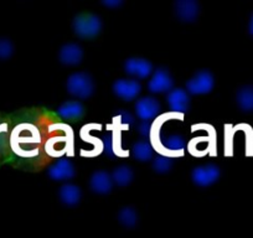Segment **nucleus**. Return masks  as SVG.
I'll list each match as a JSON object with an SVG mask.
<instances>
[{
  "label": "nucleus",
  "instance_id": "1",
  "mask_svg": "<svg viewBox=\"0 0 253 238\" xmlns=\"http://www.w3.org/2000/svg\"><path fill=\"white\" fill-rule=\"evenodd\" d=\"M103 24L101 18L93 13H80L72 20V30L80 39L91 40L101 34Z\"/></svg>",
  "mask_w": 253,
  "mask_h": 238
},
{
  "label": "nucleus",
  "instance_id": "2",
  "mask_svg": "<svg viewBox=\"0 0 253 238\" xmlns=\"http://www.w3.org/2000/svg\"><path fill=\"white\" fill-rule=\"evenodd\" d=\"M66 89L75 98L88 99L93 96L96 84L91 75L84 71H77L67 77Z\"/></svg>",
  "mask_w": 253,
  "mask_h": 238
},
{
  "label": "nucleus",
  "instance_id": "3",
  "mask_svg": "<svg viewBox=\"0 0 253 238\" xmlns=\"http://www.w3.org/2000/svg\"><path fill=\"white\" fill-rule=\"evenodd\" d=\"M186 92L194 96H203V94H209L212 92L215 87V77L212 72L209 70H200L194 76L190 77L185 83Z\"/></svg>",
  "mask_w": 253,
  "mask_h": 238
},
{
  "label": "nucleus",
  "instance_id": "4",
  "mask_svg": "<svg viewBox=\"0 0 253 238\" xmlns=\"http://www.w3.org/2000/svg\"><path fill=\"white\" fill-rule=\"evenodd\" d=\"M221 176L220 167L216 164H203L195 166L191 171V180L196 186L209 188L218 181Z\"/></svg>",
  "mask_w": 253,
  "mask_h": 238
},
{
  "label": "nucleus",
  "instance_id": "5",
  "mask_svg": "<svg viewBox=\"0 0 253 238\" xmlns=\"http://www.w3.org/2000/svg\"><path fill=\"white\" fill-rule=\"evenodd\" d=\"M123 69L130 79H149L154 72V66L147 58L143 57H129L124 61Z\"/></svg>",
  "mask_w": 253,
  "mask_h": 238
},
{
  "label": "nucleus",
  "instance_id": "6",
  "mask_svg": "<svg viewBox=\"0 0 253 238\" xmlns=\"http://www.w3.org/2000/svg\"><path fill=\"white\" fill-rule=\"evenodd\" d=\"M112 92L122 101L130 102L137 98L142 92V84L134 79H118L112 84Z\"/></svg>",
  "mask_w": 253,
  "mask_h": 238
},
{
  "label": "nucleus",
  "instance_id": "7",
  "mask_svg": "<svg viewBox=\"0 0 253 238\" xmlns=\"http://www.w3.org/2000/svg\"><path fill=\"white\" fill-rule=\"evenodd\" d=\"M174 88V79L170 72L164 67H158L148 81V91L153 94L169 93Z\"/></svg>",
  "mask_w": 253,
  "mask_h": 238
},
{
  "label": "nucleus",
  "instance_id": "8",
  "mask_svg": "<svg viewBox=\"0 0 253 238\" xmlns=\"http://www.w3.org/2000/svg\"><path fill=\"white\" fill-rule=\"evenodd\" d=\"M135 114L142 122H152L153 119L158 117L160 113V102L155 97L145 96L142 98L137 99L134 104Z\"/></svg>",
  "mask_w": 253,
  "mask_h": 238
},
{
  "label": "nucleus",
  "instance_id": "9",
  "mask_svg": "<svg viewBox=\"0 0 253 238\" xmlns=\"http://www.w3.org/2000/svg\"><path fill=\"white\" fill-rule=\"evenodd\" d=\"M47 175L53 181H70L76 175V169L71 160L60 158L47 167Z\"/></svg>",
  "mask_w": 253,
  "mask_h": 238
},
{
  "label": "nucleus",
  "instance_id": "10",
  "mask_svg": "<svg viewBox=\"0 0 253 238\" xmlns=\"http://www.w3.org/2000/svg\"><path fill=\"white\" fill-rule=\"evenodd\" d=\"M167 102L169 109L172 113L182 117V114L186 113L190 109V94L187 93L186 89L182 88H172L169 93H167Z\"/></svg>",
  "mask_w": 253,
  "mask_h": 238
},
{
  "label": "nucleus",
  "instance_id": "11",
  "mask_svg": "<svg viewBox=\"0 0 253 238\" xmlns=\"http://www.w3.org/2000/svg\"><path fill=\"white\" fill-rule=\"evenodd\" d=\"M174 13L182 23H194L200 15V5L195 0H176Z\"/></svg>",
  "mask_w": 253,
  "mask_h": 238
},
{
  "label": "nucleus",
  "instance_id": "12",
  "mask_svg": "<svg viewBox=\"0 0 253 238\" xmlns=\"http://www.w3.org/2000/svg\"><path fill=\"white\" fill-rule=\"evenodd\" d=\"M84 56V48L76 42L65 43L58 51V60L65 66H77L82 62Z\"/></svg>",
  "mask_w": 253,
  "mask_h": 238
},
{
  "label": "nucleus",
  "instance_id": "13",
  "mask_svg": "<svg viewBox=\"0 0 253 238\" xmlns=\"http://www.w3.org/2000/svg\"><path fill=\"white\" fill-rule=\"evenodd\" d=\"M114 183L112 179V175L106 170H96L92 172L89 177V189L94 194L98 195H106L109 194L113 189Z\"/></svg>",
  "mask_w": 253,
  "mask_h": 238
},
{
  "label": "nucleus",
  "instance_id": "14",
  "mask_svg": "<svg viewBox=\"0 0 253 238\" xmlns=\"http://www.w3.org/2000/svg\"><path fill=\"white\" fill-rule=\"evenodd\" d=\"M57 116L61 119H67V120H76L80 119L84 113V107L77 99L66 101L61 103L57 108Z\"/></svg>",
  "mask_w": 253,
  "mask_h": 238
},
{
  "label": "nucleus",
  "instance_id": "15",
  "mask_svg": "<svg viewBox=\"0 0 253 238\" xmlns=\"http://www.w3.org/2000/svg\"><path fill=\"white\" fill-rule=\"evenodd\" d=\"M58 198L66 206H76L82 198V191L79 185L65 183L58 189Z\"/></svg>",
  "mask_w": 253,
  "mask_h": 238
},
{
  "label": "nucleus",
  "instance_id": "16",
  "mask_svg": "<svg viewBox=\"0 0 253 238\" xmlns=\"http://www.w3.org/2000/svg\"><path fill=\"white\" fill-rule=\"evenodd\" d=\"M160 147L164 149L163 155L169 154H176L181 155L184 153L185 147H186V142H185L184 137L181 134H168L160 139Z\"/></svg>",
  "mask_w": 253,
  "mask_h": 238
},
{
  "label": "nucleus",
  "instance_id": "17",
  "mask_svg": "<svg viewBox=\"0 0 253 238\" xmlns=\"http://www.w3.org/2000/svg\"><path fill=\"white\" fill-rule=\"evenodd\" d=\"M111 175L114 185L119 186V188H126V186L130 185L134 179V171L129 165L126 164H121L114 167Z\"/></svg>",
  "mask_w": 253,
  "mask_h": 238
},
{
  "label": "nucleus",
  "instance_id": "18",
  "mask_svg": "<svg viewBox=\"0 0 253 238\" xmlns=\"http://www.w3.org/2000/svg\"><path fill=\"white\" fill-rule=\"evenodd\" d=\"M132 155L140 162H147L154 159V148L147 139L137 140L132 145Z\"/></svg>",
  "mask_w": 253,
  "mask_h": 238
},
{
  "label": "nucleus",
  "instance_id": "19",
  "mask_svg": "<svg viewBox=\"0 0 253 238\" xmlns=\"http://www.w3.org/2000/svg\"><path fill=\"white\" fill-rule=\"evenodd\" d=\"M236 103L243 112H253V86H242L236 93Z\"/></svg>",
  "mask_w": 253,
  "mask_h": 238
},
{
  "label": "nucleus",
  "instance_id": "20",
  "mask_svg": "<svg viewBox=\"0 0 253 238\" xmlns=\"http://www.w3.org/2000/svg\"><path fill=\"white\" fill-rule=\"evenodd\" d=\"M118 221L126 228H134L138 225V213L130 206H124L118 212Z\"/></svg>",
  "mask_w": 253,
  "mask_h": 238
},
{
  "label": "nucleus",
  "instance_id": "21",
  "mask_svg": "<svg viewBox=\"0 0 253 238\" xmlns=\"http://www.w3.org/2000/svg\"><path fill=\"white\" fill-rule=\"evenodd\" d=\"M172 165H174V160L170 155H159L152 160L153 170L158 174H167L171 170Z\"/></svg>",
  "mask_w": 253,
  "mask_h": 238
},
{
  "label": "nucleus",
  "instance_id": "22",
  "mask_svg": "<svg viewBox=\"0 0 253 238\" xmlns=\"http://www.w3.org/2000/svg\"><path fill=\"white\" fill-rule=\"evenodd\" d=\"M103 149L106 155H108L111 159H114L116 157L119 155L118 145L116 143V137H114L113 133H109V134H106L103 138Z\"/></svg>",
  "mask_w": 253,
  "mask_h": 238
},
{
  "label": "nucleus",
  "instance_id": "23",
  "mask_svg": "<svg viewBox=\"0 0 253 238\" xmlns=\"http://www.w3.org/2000/svg\"><path fill=\"white\" fill-rule=\"evenodd\" d=\"M14 43L9 39L0 38V61H5L9 60L14 55Z\"/></svg>",
  "mask_w": 253,
  "mask_h": 238
},
{
  "label": "nucleus",
  "instance_id": "24",
  "mask_svg": "<svg viewBox=\"0 0 253 238\" xmlns=\"http://www.w3.org/2000/svg\"><path fill=\"white\" fill-rule=\"evenodd\" d=\"M117 119H118L119 124L124 128H129L135 124L134 117H133L128 111H124V109H122V111L118 112V114H117Z\"/></svg>",
  "mask_w": 253,
  "mask_h": 238
},
{
  "label": "nucleus",
  "instance_id": "25",
  "mask_svg": "<svg viewBox=\"0 0 253 238\" xmlns=\"http://www.w3.org/2000/svg\"><path fill=\"white\" fill-rule=\"evenodd\" d=\"M138 133H139L140 137L143 138L152 137V133H153L152 122H140V124L138 125Z\"/></svg>",
  "mask_w": 253,
  "mask_h": 238
},
{
  "label": "nucleus",
  "instance_id": "26",
  "mask_svg": "<svg viewBox=\"0 0 253 238\" xmlns=\"http://www.w3.org/2000/svg\"><path fill=\"white\" fill-rule=\"evenodd\" d=\"M102 4L109 9H118L123 5V0H103Z\"/></svg>",
  "mask_w": 253,
  "mask_h": 238
},
{
  "label": "nucleus",
  "instance_id": "27",
  "mask_svg": "<svg viewBox=\"0 0 253 238\" xmlns=\"http://www.w3.org/2000/svg\"><path fill=\"white\" fill-rule=\"evenodd\" d=\"M248 31H250L251 35L253 36V14H252V16H251L250 24H248Z\"/></svg>",
  "mask_w": 253,
  "mask_h": 238
}]
</instances>
